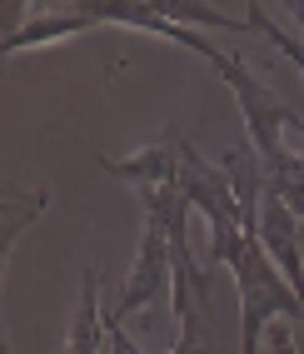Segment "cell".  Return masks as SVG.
Segmentation results:
<instances>
[{"label": "cell", "instance_id": "obj_1", "mask_svg": "<svg viewBox=\"0 0 304 354\" xmlns=\"http://www.w3.org/2000/svg\"><path fill=\"white\" fill-rule=\"evenodd\" d=\"M209 259L229 265L240 290V354H260L269 324L289 319L304 324V299L289 290V279L279 274V265L265 254L260 234L245 220H215L209 225Z\"/></svg>", "mask_w": 304, "mask_h": 354}, {"label": "cell", "instance_id": "obj_2", "mask_svg": "<svg viewBox=\"0 0 304 354\" xmlns=\"http://www.w3.org/2000/svg\"><path fill=\"white\" fill-rule=\"evenodd\" d=\"M175 45H180V50H190V55H200L229 90H235L240 115H245V130H249V145L260 150V160H265V175L274 170L279 160H289V155L304 145V115H294L285 100H279V90H269L240 55L220 50L209 35H200V30H190V26H180V40H175Z\"/></svg>", "mask_w": 304, "mask_h": 354}, {"label": "cell", "instance_id": "obj_3", "mask_svg": "<svg viewBox=\"0 0 304 354\" xmlns=\"http://www.w3.org/2000/svg\"><path fill=\"white\" fill-rule=\"evenodd\" d=\"M175 290V250H170V230L160 215H145V225H140V250H135V265L125 274L120 295H115V304L105 310V319H130L140 310H155L160 299H165Z\"/></svg>", "mask_w": 304, "mask_h": 354}, {"label": "cell", "instance_id": "obj_4", "mask_svg": "<svg viewBox=\"0 0 304 354\" xmlns=\"http://www.w3.org/2000/svg\"><path fill=\"white\" fill-rule=\"evenodd\" d=\"M260 245L265 254L279 265V274L289 279V290L304 299V240H299V215L279 200L274 190H265V205H260Z\"/></svg>", "mask_w": 304, "mask_h": 354}, {"label": "cell", "instance_id": "obj_5", "mask_svg": "<svg viewBox=\"0 0 304 354\" xmlns=\"http://www.w3.org/2000/svg\"><path fill=\"white\" fill-rule=\"evenodd\" d=\"M90 30H100V20H90L80 10H60V6H45L26 20V30L10 35V40H0V50H6V60L15 55H26V50H40V45H55V40H70V35H90Z\"/></svg>", "mask_w": 304, "mask_h": 354}, {"label": "cell", "instance_id": "obj_6", "mask_svg": "<svg viewBox=\"0 0 304 354\" xmlns=\"http://www.w3.org/2000/svg\"><path fill=\"white\" fill-rule=\"evenodd\" d=\"M100 335H105L100 274H95V265H85V270H80V299H75V319H70L65 354H100Z\"/></svg>", "mask_w": 304, "mask_h": 354}, {"label": "cell", "instance_id": "obj_7", "mask_svg": "<svg viewBox=\"0 0 304 354\" xmlns=\"http://www.w3.org/2000/svg\"><path fill=\"white\" fill-rule=\"evenodd\" d=\"M45 205H50V190H20L15 180L0 185V215H6V230H0L6 234V250H0V259H6V265L15 254V240L26 234V225L45 215Z\"/></svg>", "mask_w": 304, "mask_h": 354}, {"label": "cell", "instance_id": "obj_8", "mask_svg": "<svg viewBox=\"0 0 304 354\" xmlns=\"http://www.w3.org/2000/svg\"><path fill=\"white\" fill-rule=\"evenodd\" d=\"M245 20H249V30H254V35H265L274 50H279V55H285V60L299 70V75H304V35L285 30V26H279V20L260 6V0H245Z\"/></svg>", "mask_w": 304, "mask_h": 354}, {"label": "cell", "instance_id": "obj_9", "mask_svg": "<svg viewBox=\"0 0 304 354\" xmlns=\"http://www.w3.org/2000/svg\"><path fill=\"white\" fill-rule=\"evenodd\" d=\"M269 190H274V195L304 220V145H299L289 160H279L274 170H269Z\"/></svg>", "mask_w": 304, "mask_h": 354}, {"label": "cell", "instance_id": "obj_10", "mask_svg": "<svg viewBox=\"0 0 304 354\" xmlns=\"http://www.w3.org/2000/svg\"><path fill=\"white\" fill-rule=\"evenodd\" d=\"M30 6L40 10V0H6V20H0V35H20L26 30V20H30Z\"/></svg>", "mask_w": 304, "mask_h": 354}, {"label": "cell", "instance_id": "obj_11", "mask_svg": "<svg viewBox=\"0 0 304 354\" xmlns=\"http://www.w3.org/2000/svg\"><path fill=\"white\" fill-rule=\"evenodd\" d=\"M265 349H269V354H299V349H294V335H289V319L269 324V335H265Z\"/></svg>", "mask_w": 304, "mask_h": 354}, {"label": "cell", "instance_id": "obj_12", "mask_svg": "<svg viewBox=\"0 0 304 354\" xmlns=\"http://www.w3.org/2000/svg\"><path fill=\"white\" fill-rule=\"evenodd\" d=\"M279 6L289 10V20H294V26H299V35H304V0H279Z\"/></svg>", "mask_w": 304, "mask_h": 354}, {"label": "cell", "instance_id": "obj_13", "mask_svg": "<svg viewBox=\"0 0 304 354\" xmlns=\"http://www.w3.org/2000/svg\"><path fill=\"white\" fill-rule=\"evenodd\" d=\"M40 6H50V0H40Z\"/></svg>", "mask_w": 304, "mask_h": 354}]
</instances>
